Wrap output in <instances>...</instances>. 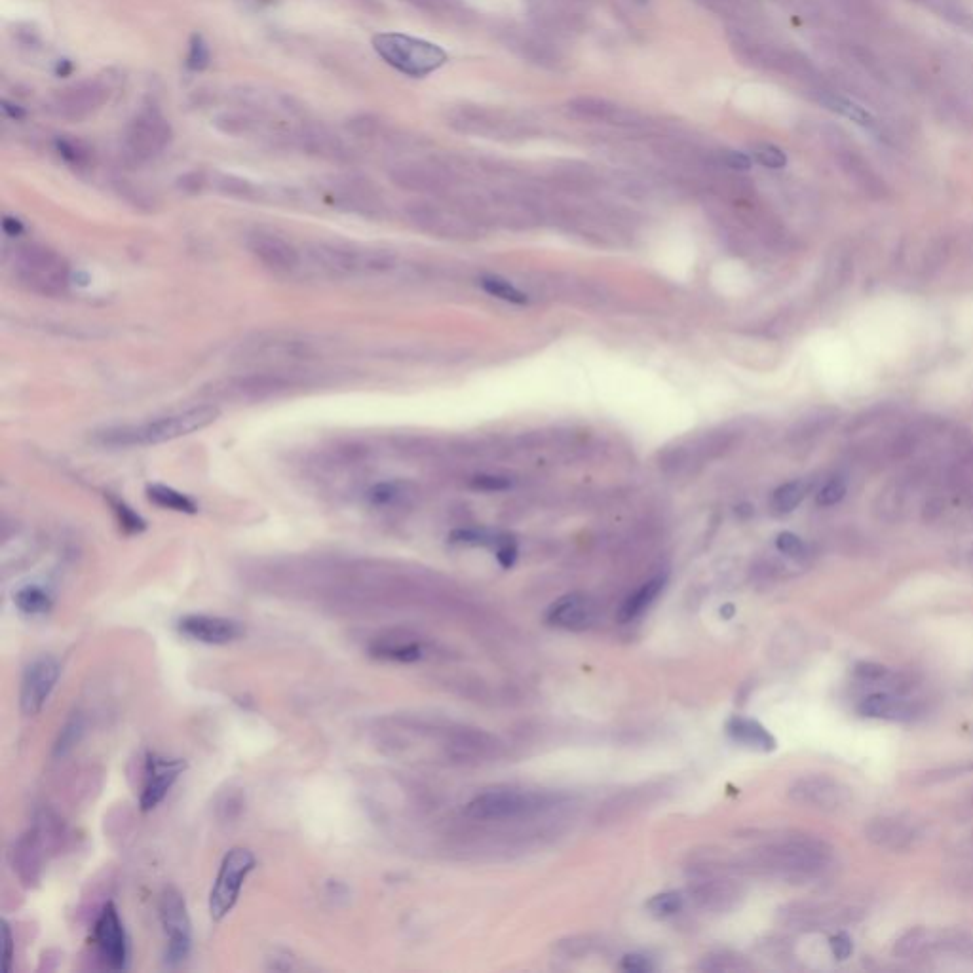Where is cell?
<instances>
[{"label": "cell", "instance_id": "35", "mask_svg": "<svg viewBox=\"0 0 973 973\" xmlns=\"http://www.w3.org/2000/svg\"><path fill=\"white\" fill-rule=\"evenodd\" d=\"M806 491L808 485L799 479L783 483L782 487H778L772 495V508L780 514H789L801 504L802 498L806 497Z\"/></svg>", "mask_w": 973, "mask_h": 973}, {"label": "cell", "instance_id": "56", "mask_svg": "<svg viewBox=\"0 0 973 973\" xmlns=\"http://www.w3.org/2000/svg\"><path fill=\"white\" fill-rule=\"evenodd\" d=\"M2 227H4V232H6L8 236H16V234H20L21 230H23L20 221H18V219H12V217H4Z\"/></svg>", "mask_w": 973, "mask_h": 973}, {"label": "cell", "instance_id": "43", "mask_svg": "<svg viewBox=\"0 0 973 973\" xmlns=\"http://www.w3.org/2000/svg\"><path fill=\"white\" fill-rule=\"evenodd\" d=\"M846 481L842 477H833L829 479L823 487H821L818 497H816V502L818 506H823V508H829V506H835L839 504L840 500L846 495Z\"/></svg>", "mask_w": 973, "mask_h": 973}, {"label": "cell", "instance_id": "38", "mask_svg": "<svg viewBox=\"0 0 973 973\" xmlns=\"http://www.w3.org/2000/svg\"><path fill=\"white\" fill-rule=\"evenodd\" d=\"M82 734H84V719H82V715H80V713H75V715H73V717H71V719L65 723V726L61 728L58 742H56V747H54V755H56V757H63V755H67V753H69V751H71V749H73V747L80 742Z\"/></svg>", "mask_w": 973, "mask_h": 973}, {"label": "cell", "instance_id": "46", "mask_svg": "<svg viewBox=\"0 0 973 973\" xmlns=\"http://www.w3.org/2000/svg\"><path fill=\"white\" fill-rule=\"evenodd\" d=\"M776 548L782 552L783 555L787 557H793V559H799L802 555L806 554V546L802 542L801 538L793 533H780L778 538H776Z\"/></svg>", "mask_w": 973, "mask_h": 973}, {"label": "cell", "instance_id": "28", "mask_svg": "<svg viewBox=\"0 0 973 973\" xmlns=\"http://www.w3.org/2000/svg\"><path fill=\"white\" fill-rule=\"evenodd\" d=\"M913 2L930 10L937 18L973 35V10H970L966 4H962L960 0H913Z\"/></svg>", "mask_w": 973, "mask_h": 973}, {"label": "cell", "instance_id": "4", "mask_svg": "<svg viewBox=\"0 0 973 973\" xmlns=\"http://www.w3.org/2000/svg\"><path fill=\"white\" fill-rule=\"evenodd\" d=\"M14 276L21 286L42 297H58L71 282L69 263L54 249L23 246L14 255Z\"/></svg>", "mask_w": 973, "mask_h": 973}, {"label": "cell", "instance_id": "51", "mask_svg": "<svg viewBox=\"0 0 973 973\" xmlns=\"http://www.w3.org/2000/svg\"><path fill=\"white\" fill-rule=\"evenodd\" d=\"M472 485L476 489H479V491H489V493H493V491H508L512 487L510 479L500 476H479L472 481Z\"/></svg>", "mask_w": 973, "mask_h": 973}, {"label": "cell", "instance_id": "12", "mask_svg": "<svg viewBox=\"0 0 973 973\" xmlns=\"http://www.w3.org/2000/svg\"><path fill=\"white\" fill-rule=\"evenodd\" d=\"M59 675L61 666L58 658L50 654H42L25 668L20 688L21 713L25 717H35L44 709L58 685Z\"/></svg>", "mask_w": 973, "mask_h": 973}, {"label": "cell", "instance_id": "42", "mask_svg": "<svg viewBox=\"0 0 973 973\" xmlns=\"http://www.w3.org/2000/svg\"><path fill=\"white\" fill-rule=\"evenodd\" d=\"M751 153L753 158L768 170H782L787 166V154L772 143H755Z\"/></svg>", "mask_w": 973, "mask_h": 973}, {"label": "cell", "instance_id": "27", "mask_svg": "<svg viewBox=\"0 0 973 973\" xmlns=\"http://www.w3.org/2000/svg\"><path fill=\"white\" fill-rule=\"evenodd\" d=\"M666 582H668L666 576H656L647 584H643L639 590L631 593L630 597L622 603V607L618 609V616H616L618 622L628 624L631 620L639 618L660 597V593L664 592Z\"/></svg>", "mask_w": 973, "mask_h": 973}, {"label": "cell", "instance_id": "15", "mask_svg": "<svg viewBox=\"0 0 973 973\" xmlns=\"http://www.w3.org/2000/svg\"><path fill=\"white\" fill-rule=\"evenodd\" d=\"M249 253L278 276H291L297 272L303 263L299 249L295 248L287 238L272 232V230H255L248 234L246 240Z\"/></svg>", "mask_w": 973, "mask_h": 973}, {"label": "cell", "instance_id": "44", "mask_svg": "<svg viewBox=\"0 0 973 973\" xmlns=\"http://www.w3.org/2000/svg\"><path fill=\"white\" fill-rule=\"evenodd\" d=\"M187 65L194 71H202L210 65V48H208L206 40L202 39L200 35L192 37Z\"/></svg>", "mask_w": 973, "mask_h": 973}, {"label": "cell", "instance_id": "36", "mask_svg": "<svg viewBox=\"0 0 973 973\" xmlns=\"http://www.w3.org/2000/svg\"><path fill=\"white\" fill-rule=\"evenodd\" d=\"M516 46H519L523 58L531 59L535 63L557 65L561 61V54L552 48V44H546L538 37H519Z\"/></svg>", "mask_w": 973, "mask_h": 973}, {"label": "cell", "instance_id": "32", "mask_svg": "<svg viewBox=\"0 0 973 973\" xmlns=\"http://www.w3.org/2000/svg\"><path fill=\"white\" fill-rule=\"evenodd\" d=\"M943 63L947 65L949 73L953 75L951 80L954 82V86L962 92V88L966 92H970L973 96V54L970 52H947V56L943 58Z\"/></svg>", "mask_w": 973, "mask_h": 973}, {"label": "cell", "instance_id": "47", "mask_svg": "<svg viewBox=\"0 0 973 973\" xmlns=\"http://www.w3.org/2000/svg\"><path fill=\"white\" fill-rule=\"evenodd\" d=\"M0 928H2V972L10 973L12 972V964H14V935H12V928L6 920L0 922Z\"/></svg>", "mask_w": 973, "mask_h": 973}, {"label": "cell", "instance_id": "55", "mask_svg": "<svg viewBox=\"0 0 973 973\" xmlns=\"http://www.w3.org/2000/svg\"><path fill=\"white\" fill-rule=\"evenodd\" d=\"M709 8L717 10V12H730L738 6V0H704Z\"/></svg>", "mask_w": 973, "mask_h": 973}, {"label": "cell", "instance_id": "41", "mask_svg": "<svg viewBox=\"0 0 973 973\" xmlns=\"http://www.w3.org/2000/svg\"><path fill=\"white\" fill-rule=\"evenodd\" d=\"M930 939H932V934L928 930L916 928V930L907 932L897 941L894 953L899 954V956H913V954L922 953L924 949H928Z\"/></svg>", "mask_w": 973, "mask_h": 973}, {"label": "cell", "instance_id": "49", "mask_svg": "<svg viewBox=\"0 0 973 973\" xmlns=\"http://www.w3.org/2000/svg\"><path fill=\"white\" fill-rule=\"evenodd\" d=\"M719 160L732 172H747L751 168V158L740 151H721Z\"/></svg>", "mask_w": 973, "mask_h": 973}, {"label": "cell", "instance_id": "1", "mask_svg": "<svg viewBox=\"0 0 973 973\" xmlns=\"http://www.w3.org/2000/svg\"><path fill=\"white\" fill-rule=\"evenodd\" d=\"M219 419V409L211 403L192 405L181 411H173L156 419L143 420L137 424H122L103 428L94 434V441L101 447L111 449H132V447H151L168 443L179 438H187L200 432Z\"/></svg>", "mask_w": 973, "mask_h": 973}, {"label": "cell", "instance_id": "7", "mask_svg": "<svg viewBox=\"0 0 973 973\" xmlns=\"http://www.w3.org/2000/svg\"><path fill=\"white\" fill-rule=\"evenodd\" d=\"M255 865L257 858L248 848L236 846L225 854L217 878L211 886L210 915L213 922H221L232 913Z\"/></svg>", "mask_w": 973, "mask_h": 973}, {"label": "cell", "instance_id": "3", "mask_svg": "<svg viewBox=\"0 0 973 973\" xmlns=\"http://www.w3.org/2000/svg\"><path fill=\"white\" fill-rule=\"evenodd\" d=\"M312 265L337 280H360L390 272L396 257L384 249L356 244H316L310 249Z\"/></svg>", "mask_w": 973, "mask_h": 973}, {"label": "cell", "instance_id": "59", "mask_svg": "<svg viewBox=\"0 0 973 973\" xmlns=\"http://www.w3.org/2000/svg\"><path fill=\"white\" fill-rule=\"evenodd\" d=\"M362 2L363 4H375V6H379V2H377V0H362Z\"/></svg>", "mask_w": 973, "mask_h": 973}, {"label": "cell", "instance_id": "13", "mask_svg": "<svg viewBox=\"0 0 973 973\" xmlns=\"http://www.w3.org/2000/svg\"><path fill=\"white\" fill-rule=\"evenodd\" d=\"M318 354L316 343L306 337L295 335H272L261 337L242 348V360L251 363H295L314 360Z\"/></svg>", "mask_w": 973, "mask_h": 973}, {"label": "cell", "instance_id": "10", "mask_svg": "<svg viewBox=\"0 0 973 973\" xmlns=\"http://www.w3.org/2000/svg\"><path fill=\"white\" fill-rule=\"evenodd\" d=\"M295 382L287 379L280 371H261V373H249L242 377H232L227 381L219 382L211 390V398L223 401H238V403H251V401H265L268 398H276L280 394L287 392Z\"/></svg>", "mask_w": 973, "mask_h": 973}, {"label": "cell", "instance_id": "37", "mask_svg": "<svg viewBox=\"0 0 973 973\" xmlns=\"http://www.w3.org/2000/svg\"><path fill=\"white\" fill-rule=\"evenodd\" d=\"M479 284H481V287H483V289H485L489 295H493V297H497V299H502V301H506V303H512V305H527V303H529L527 295H525V293H521L517 287L512 286V284H510L508 280H504V278H498V276H485V278H481V282H479Z\"/></svg>", "mask_w": 973, "mask_h": 973}, {"label": "cell", "instance_id": "6", "mask_svg": "<svg viewBox=\"0 0 973 973\" xmlns=\"http://www.w3.org/2000/svg\"><path fill=\"white\" fill-rule=\"evenodd\" d=\"M557 797L540 791L491 789L466 804V816L479 821H504L529 818L552 808Z\"/></svg>", "mask_w": 973, "mask_h": 973}, {"label": "cell", "instance_id": "33", "mask_svg": "<svg viewBox=\"0 0 973 973\" xmlns=\"http://www.w3.org/2000/svg\"><path fill=\"white\" fill-rule=\"evenodd\" d=\"M420 12L443 18V20H464L466 16V6L460 0H401Z\"/></svg>", "mask_w": 973, "mask_h": 973}, {"label": "cell", "instance_id": "57", "mask_svg": "<svg viewBox=\"0 0 973 973\" xmlns=\"http://www.w3.org/2000/svg\"><path fill=\"white\" fill-rule=\"evenodd\" d=\"M2 109H4L6 115H10L12 118H21L23 116V111H20V109H10V103H4Z\"/></svg>", "mask_w": 973, "mask_h": 973}, {"label": "cell", "instance_id": "24", "mask_svg": "<svg viewBox=\"0 0 973 973\" xmlns=\"http://www.w3.org/2000/svg\"><path fill=\"white\" fill-rule=\"evenodd\" d=\"M40 852H42V840L35 829L21 835V839L14 846L12 852L14 871L18 873V877L27 888L39 884L40 871H42Z\"/></svg>", "mask_w": 973, "mask_h": 973}, {"label": "cell", "instance_id": "20", "mask_svg": "<svg viewBox=\"0 0 973 973\" xmlns=\"http://www.w3.org/2000/svg\"><path fill=\"white\" fill-rule=\"evenodd\" d=\"M569 115L586 120V122H597V124H611L620 128H631L639 126L641 115L637 111L626 109L618 103H612L603 97L580 96L574 97L567 103Z\"/></svg>", "mask_w": 973, "mask_h": 973}, {"label": "cell", "instance_id": "23", "mask_svg": "<svg viewBox=\"0 0 973 973\" xmlns=\"http://www.w3.org/2000/svg\"><path fill=\"white\" fill-rule=\"evenodd\" d=\"M859 713L871 719H886V721H913L918 715V706L907 702L894 694L877 692L867 696L859 704Z\"/></svg>", "mask_w": 973, "mask_h": 973}, {"label": "cell", "instance_id": "39", "mask_svg": "<svg viewBox=\"0 0 973 973\" xmlns=\"http://www.w3.org/2000/svg\"><path fill=\"white\" fill-rule=\"evenodd\" d=\"M405 497V489L401 483H394V481H384V483H377L373 485L369 491H367V500L375 506V508H388V506H394L396 502H400L401 498Z\"/></svg>", "mask_w": 973, "mask_h": 973}, {"label": "cell", "instance_id": "21", "mask_svg": "<svg viewBox=\"0 0 973 973\" xmlns=\"http://www.w3.org/2000/svg\"><path fill=\"white\" fill-rule=\"evenodd\" d=\"M597 618V605L582 593H569L559 597L546 612V622L563 630L582 631L593 626Z\"/></svg>", "mask_w": 973, "mask_h": 973}, {"label": "cell", "instance_id": "18", "mask_svg": "<svg viewBox=\"0 0 973 973\" xmlns=\"http://www.w3.org/2000/svg\"><path fill=\"white\" fill-rule=\"evenodd\" d=\"M177 630L183 637L204 645H229L246 633L242 622L211 614H187L177 622Z\"/></svg>", "mask_w": 973, "mask_h": 973}, {"label": "cell", "instance_id": "54", "mask_svg": "<svg viewBox=\"0 0 973 973\" xmlns=\"http://www.w3.org/2000/svg\"><path fill=\"white\" fill-rule=\"evenodd\" d=\"M497 559L498 563L504 567V569H510L514 567L517 559V548L516 544L512 540H504L500 546L497 548Z\"/></svg>", "mask_w": 973, "mask_h": 973}, {"label": "cell", "instance_id": "8", "mask_svg": "<svg viewBox=\"0 0 973 973\" xmlns=\"http://www.w3.org/2000/svg\"><path fill=\"white\" fill-rule=\"evenodd\" d=\"M158 911L166 935L164 964L168 968H179L192 953V922L187 901L175 886H166L160 894Z\"/></svg>", "mask_w": 973, "mask_h": 973}, {"label": "cell", "instance_id": "2", "mask_svg": "<svg viewBox=\"0 0 973 973\" xmlns=\"http://www.w3.org/2000/svg\"><path fill=\"white\" fill-rule=\"evenodd\" d=\"M753 861L770 875L801 880L821 875L833 863V850L823 840L789 839L759 850Z\"/></svg>", "mask_w": 973, "mask_h": 973}, {"label": "cell", "instance_id": "52", "mask_svg": "<svg viewBox=\"0 0 973 973\" xmlns=\"http://www.w3.org/2000/svg\"><path fill=\"white\" fill-rule=\"evenodd\" d=\"M831 951H833V956H835V958H839V960H846V958L852 954V951H854L850 935L844 934V932H840V934L835 935V937L831 939Z\"/></svg>", "mask_w": 973, "mask_h": 973}, {"label": "cell", "instance_id": "58", "mask_svg": "<svg viewBox=\"0 0 973 973\" xmlns=\"http://www.w3.org/2000/svg\"><path fill=\"white\" fill-rule=\"evenodd\" d=\"M732 614H734V607L732 605H726L725 609L721 611V616H726V618H730Z\"/></svg>", "mask_w": 973, "mask_h": 973}, {"label": "cell", "instance_id": "16", "mask_svg": "<svg viewBox=\"0 0 973 973\" xmlns=\"http://www.w3.org/2000/svg\"><path fill=\"white\" fill-rule=\"evenodd\" d=\"M185 759H172L160 753H147L145 759V778L139 795V808L143 812H153L164 801L179 776L187 770Z\"/></svg>", "mask_w": 973, "mask_h": 973}, {"label": "cell", "instance_id": "14", "mask_svg": "<svg viewBox=\"0 0 973 973\" xmlns=\"http://www.w3.org/2000/svg\"><path fill=\"white\" fill-rule=\"evenodd\" d=\"M94 941L101 960L115 972H124L130 964V941L115 903H107L97 916Z\"/></svg>", "mask_w": 973, "mask_h": 973}, {"label": "cell", "instance_id": "26", "mask_svg": "<svg viewBox=\"0 0 973 973\" xmlns=\"http://www.w3.org/2000/svg\"><path fill=\"white\" fill-rule=\"evenodd\" d=\"M453 128H457L460 132H474V134H500L502 130H510V120L508 118H502L498 113H493V111H485V109H479V107H462V109H457L453 115H451V122H449Z\"/></svg>", "mask_w": 973, "mask_h": 973}, {"label": "cell", "instance_id": "22", "mask_svg": "<svg viewBox=\"0 0 973 973\" xmlns=\"http://www.w3.org/2000/svg\"><path fill=\"white\" fill-rule=\"evenodd\" d=\"M920 837L918 827L911 820L880 818L867 827V839L886 850H907Z\"/></svg>", "mask_w": 973, "mask_h": 973}, {"label": "cell", "instance_id": "25", "mask_svg": "<svg viewBox=\"0 0 973 973\" xmlns=\"http://www.w3.org/2000/svg\"><path fill=\"white\" fill-rule=\"evenodd\" d=\"M726 734L732 742L744 745L747 749L770 753L778 747L776 738L759 721L747 717H732L725 726Z\"/></svg>", "mask_w": 973, "mask_h": 973}, {"label": "cell", "instance_id": "45", "mask_svg": "<svg viewBox=\"0 0 973 973\" xmlns=\"http://www.w3.org/2000/svg\"><path fill=\"white\" fill-rule=\"evenodd\" d=\"M56 147H58V153L69 162V164H75V166H84L88 162V151L77 143V141H71V139H58L56 141Z\"/></svg>", "mask_w": 973, "mask_h": 973}, {"label": "cell", "instance_id": "53", "mask_svg": "<svg viewBox=\"0 0 973 973\" xmlns=\"http://www.w3.org/2000/svg\"><path fill=\"white\" fill-rule=\"evenodd\" d=\"M856 675L861 679H867V681H880L888 675V669L880 666V664H873V662H861L856 666Z\"/></svg>", "mask_w": 973, "mask_h": 973}, {"label": "cell", "instance_id": "17", "mask_svg": "<svg viewBox=\"0 0 973 973\" xmlns=\"http://www.w3.org/2000/svg\"><path fill=\"white\" fill-rule=\"evenodd\" d=\"M791 801L823 812H837L852 801V791L831 776H804L789 787Z\"/></svg>", "mask_w": 973, "mask_h": 973}, {"label": "cell", "instance_id": "19", "mask_svg": "<svg viewBox=\"0 0 973 973\" xmlns=\"http://www.w3.org/2000/svg\"><path fill=\"white\" fill-rule=\"evenodd\" d=\"M107 99L109 90L101 82L86 80L61 90L54 101V109L61 118L78 122L94 115L105 105Z\"/></svg>", "mask_w": 973, "mask_h": 973}, {"label": "cell", "instance_id": "5", "mask_svg": "<svg viewBox=\"0 0 973 973\" xmlns=\"http://www.w3.org/2000/svg\"><path fill=\"white\" fill-rule=\"evenodd\" d=\"M373 46L390 67L407 77H426L447 63V52L438 44L401 33H381Z\"/></svg>", "mask_w": 973, "mask_h": 973}, {"label": "cell", "instance_id": "34", "mask_svg": "<svg viewBox=\"0 0 973 973\" xmlns=\"http://www.w3.org/2000/svg\"><path fill=\"white\" fill-rule=\"evenodd\" d=\"M147 495L151 498V502H154L160 508L173 510V512H183V514H194L196 512V504L192 502L191 498L175 491L172 487L153 485V487H149Z\"/></svg>", "mask_w": 973, "mask_h": 973}, {"label": "cell", "instance_id": "31", "mask_svg": "<svg viewBox=\"0 0 973 973\" xmlns=\"http://www.w3.org/2000/svg\"><path fill=\"white\" fill-rule=\"evenodd\" d=\"M696 901L706 909H725L726 903L736 897L726 880H702L694 890Z\"/></svg>", "mask_w": 973, "mask_h": 973}, {"label": "cell", "instance_id": "29", "mask_svg": "<svg viewBox=\"0 0 973 973\" xmlns=\"http://www.w3.org/2000/svg\"><path fill=\"white\" fill-rule=\"evenodd\" d=\"M371 656L388 662L413 664L422 658V647L417 641H403V639H379L371 645Z\"/></svg>", "mask_w": 973, "mask_h": 973}, {"label": "cell", "instance_id": "48", "mask_svg": "<svg viewBox=\"0 0 973 973\" xmlns=\"http://www.w3.org/2000/svg\"><path fill=\"white\" fill-rule=\"evenodd\" d=\"M116 516H118V521H120V527L126 531V533H141L145 529V523L143 519L137 516L135 512H132L128 506L124 504H115Z\"/></svg>", "mask_w": 973, "mask_h": 973}, {"label": "cell", "instance_id": "9", "mask_svg": "<svg viewBox=\"0 0 973 973\" xmlns=\"http://www.w3.org/2000/svg\"><path fill=\"white\" fill-rule=\"evenodd\" d=\"M823 139L829 147L831 154L835 156V162L839 164L840 170L844 175L858 187L859 191L865 192L871 198H884L886 196V183L884 179L875 172V168L869 164V160L859 153L850 143L848 135L844 134L840 128L829 126L823 132Z\"/></svg>", "mask_w": 973, "mask_h": 973}, {"label": "cell", "instance_id": "50", "mask_svg": "<svg viewBox=\"0 0 973 973\" xmlns=\"http://www.w3.org/2000/svg\"><path fill=\"white\" fill-rule=\"evenodd\" d=\"M620 968L624 972L630 973H647L654 970L652 962H650L647 956H643V954H626L622 958V962H620Z\"/></svg>", "mask_w": 973, "mask_h": 973}, {"label": "cell", "instance_id": "30", "mask_svg": "<svg viewBox=\"0 0 973 973\" xmlns=\"http://www.w3.org/2000/svg\"><path fill=\"white\" fill-rule=\"evenodd\" d=\"M14 605L21 614L29 618H40L54 609V597L39 584H27L14 593Z\"/></svg>", "mask_w": 973, "mask_h": 973}, {"label": "cell", "instance_id": "40", "mask_svg": "<svg viewBox=\"0 0 973 973\" xmlns=\"http://www.w3.org/2000/svg\"><path fill=\"white\" fill-rule=\"evenodd\" d=\"M685 907V897L679 892H664V894H658V896L650 897L649 903H647V909H649L652 915L666 916L677 915L681 913Z\"/></svg>", "mask_w": 973, "mask_h": 973}, {"label": "cell", "instance_id": "11", "mask_svg": "<svg viewBox=\"0 0 973 973\" xmlns=\"http://www.w3.org/2000/svg\"><path fill=\"white\" fill-rule=\"evenodd\" d=\"M124 137L128 154L139 162H145L158 156L170 145L172 128L158 111L147 109L130 122Z\"/></svg>", "mask_w": 973, "mask_h": 973}]
</instances>
